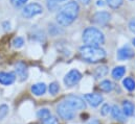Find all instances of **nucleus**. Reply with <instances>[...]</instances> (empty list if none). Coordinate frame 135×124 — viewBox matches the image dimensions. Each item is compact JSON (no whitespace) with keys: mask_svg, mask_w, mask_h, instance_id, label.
<instances>
[{"mask_svg":"<svg viewBox=\"0 0 135 124\" xmlns=\"http://www.w3.org/2000/svg\"><path fill=\"white\" fill-rule=\"evenodd\" d=\"M79 5L75 1H70L63 5L57 15V21L62 26L70 25L78 17Z\"/></svg>","mask_w":135,"mask_h":124,"instance_id":"nucleus-1","label":"nucleus"},{"mask_svg":"<svg viewBox=\"0 0 135 124\" xmlns=\"http://www.w3.org/2000/svg\"><path fill=\"white\" fill-rule=\"evenodd\" d=\"M63 1H65V0H47V7L49 11H55L58 7L59 3L63 2Z\"/></svg>","mask_w":135,"mask_h":124,"instance_id":"nucleus-21","label":"nucleus"},{"mask_svg":"<svg viewBox=\"0 0 135 124\" xmlns=\"http://www.w3.org/2000/svg\"><path fill=\"white\" fill-rule=\"evenodd\" d=\"M111 114H112L113 119L118 120V121H122V122H124V121H125V116H124L123 112L118 109V106H117V105H114V106L112 107Z\"/></svg>","mask_w":135,"mask_h":124,"instance_id":"nucleus-15","label":"nucleus"},{"mask_svg":"<svg viewBox=\"0 0 135 124\" xmlns=\"http://www.w3.org/2000/svg\"><path fill=\"white\" fill-rule=\"evenodd\" d=\"M15 70L17 73V76L20 80H25L27 78V66L22 62H19L16 64Z\"/></svg>","mask_w":135,"mask_h":124,"instance_id":"nucleus-9","label":"nucleus"},{"mask_svg":"<svg viewBox=\"0 0 135 124\" xmlns=\"http://www.w3.org/2000/svg\"><path fill=\"white\" fill-rule=\"evenodd\" d=\"M134 56V51L130 48V47H123L118 50L117 52V59L120 60V61H124V60H129L131 58Z\"/></svg>","mask_w":135,"mask_h":124,"instance_id":"nucleus-11","label":"nucleus"},{"mask_svg":"<svg viewBox=\"0 0 135 124\" xmlns=\"http://www.w3.org/2000/svg\"><path fill=\"white\" fill-rule=\"evenodd\" d=\"M16 75L13 72H0V84L3 86H11L15 82Z\"/></svg>","mask_w":135,"mask_h":124,"instance_id":"nucleus-8","label":"nucleus"},{"mask_svg":"<svg viewBox=\"0 0 135 124\" xmlns=\"http://www.w3.org/2000/svg\"><path fill=\"white\" fill-rule=\"evenodd\" d=\"M80 1H81L83 4H88V3L90 2V0H80Z\"/></svg>","mask_w":135,"mask_h":124,"instance_id":"nucleus-31","label":"nucleus"},{"mask_svg":"<svg viewBox=\"0 0 135 124\" xmlns=\"http://www.w3.org/2000/svg\"><path fill=\"white\" fill-rule=\"evenodd\" d=\"M126 73V68L123 67V66H119V67H115L112 71V76L113 78L115 79H120Z\"/></svg>","mask_w":135,"mask_h":124,"instance_id":"nucleus-16","label":"nucleus"},{"mask_svg":"<svg viewBox=\"0 0 135 124\" xmlns=\"http://www.w3.org/2000/svg\"><path fill=\"white\" fill-rule=\"evenodd\" d=\"M37 117H38L40 120L45 121V120H47V119H48L49 117H51V116H50V112H49L48 109H41V110L38 111Z\"/></svg>","mask_w":135,"mask_h":124,"instance_id":"nucleus-17","label":"nucleus"},{"mask_svg":"<svg viewBox=\"0 0 135 124\" xmlns=\"http://www.w3.org/2000/svg\"><path fill=\"white\" fill-rule=\"evenodd\" d=\"M42 12H43V7L39 3H30L22 9V15L25 18L31 19L37 15L42 14Z\"/></svg>","mask_w":135,"mask_h":124,"instance_id":"nucleus-5","label":"nucleus"},{"mask_svg":"<svg viewBox=\"0 0 135 124\" xmlns=\"http://www.w3.org/2000/svg\"><path fill=\"white\" fill-rule=\"evenodd\" d=\"M107 2L112 8H117L123 4V0H107Z\"/></svg>","mask_w":135,"mask_h":124,"instance_id":"nucleus-23","label":"nucleus"},{"mask_svg":"<svg viewBox=\"0 0 135 124\" xmlns=\"http://www.w3.org/2000/svg\"><path fill=\"white\" fill-rule=\"evenodd\" d=\"M98 5H103V1H102V0H99V1H98Z\"/></svg>","mask_w":135,"mask_h":124,"instance_id":"nucleus-33","label":"nucleus"},{"mask_svg":"<svg viewBox=\"0 0 135 124\" xmlns=\"http://www.w3.org/2000/svg\"><path fill=\"white\" fill-rule=\"evenodd\" d=\"M92 20L94 23H97L99 25H104L110 20V15L107 12H99L93 16Z\"/></svg>","mask_w":135,"mask_h":124,"instance_id":"nucleus-10","label":"nucleus"},{"mask_svg":"<svg viewBox=\"0 0 135 124\" xmlns=\"http://www.w3.org/2000/svg\"><path fill=\"white\" fill-rule=\"evenodd\" d=\"M43 124H58V120L55 117H49L47 120L43 121Z\"/></svg>","mask_w":135,"mask_h":124,"instance_id":"nucleus-28","label":"nucleus"},{"mask_svg":"<svg viewBox=\"0 0 135 124\" xmlns=\"http://www.w3.org/2000/svg\"><path fill=\"white\" fill-rule=\"evenodd\" d=\"M58 92H59V85L57 82H51L49 85V93L56 95Z\"/></svg>","mask_w":135,"mask_h":124,"instance_id":"nucleus-25","label":"nucleus"},{"mask_svg":"<svg viewBox=\"0 0 135 124\" xmlns=\"http://www.w3.org/2000/svg\"><path fill=\"white\" fill-rule=\"evenodd\" d=\"M57 111H58V114L60 115L61 118L65 119V120H72L75 116V112L71 106H69L65 101H62L58 107H57Z\"/></svg>","mask_w":135,"mask_h":124,"instance_id":"nucleus-4","label":"nucleus"},{"mask_svg":"<svg viewBox=\"0 0 135 124\" xmlns=\"http://www.w3.org/2000/svg\"><path fill=\"white\" fill-rule=\"evenodd\" d=\"M83 41L89 46H98L104 43L105 38H104V34L99 29L89 27L85 29L83 33Z\"/></svg>","mask_w":135,"mask_h":124,"instance_id":"nucleus-3","label":"nucleus"},{"mask_svg":"<svg viewBox=\"0 0 135 124\" xmlns=\"http://www.w3.org/2000/svg\"><path fill=\"white\" fill-rule=\"evenodd\" d=\"M114 88V85L110 80H103L100 85V89L104 92H110Z\"/></svg>","mask_w":135,"mask_h":124,"instance_id":"nucleus-18","label":"nucleus"},{"mask_svg":"<svg viewBox=\"0 0 135 124\" xmlns=\"http://www.w3.org/2000/svg\"><path fill=\"white\" fill-rule=\"evenodd\" d=\"M134 104L131 101H124L123 103V112L126 116H132L134 113Z\"/></svg>","mask_w":135,"mask_h":124,"instance_id":"nucleus-14","label":"nucleus"},{"mask_svg":"<svg viewBox=\"0 0 135 124\" xmlns=\"http://www.w3.org/2000/svg\"><path fill=\"white\" fill-rule=\"evenodd\" d=\"M129 28H130V30L132 31V32L135 33V18L130 21V23H129Z\"/></svg>","mask_w":135,"mask_h":124,"instance_id":"nucleus-29","label":"nucleus"},{"mask_svg":"<svg viewBox=\"0 0 135 124\" xmlns=\"http://www.w3.org/2000/svg\"><path fill=\"white\" fill-rule=\"evenodd\" d=\"M26 2H27V0H11L12 5L15 7H20V6L24 5Z\"/></svg>","mask_w":135,"mask_h":124,"instance_id":"nucleus-26","label":"nucleus"},{"mask_svg":"<svg viewBox=\"0 0 135 124\" xmlns=\"http://www.w3.org/2000/svg\"><path fill=\"white\" fill-rule=\"evenodd\" d=\"M80 52L82 58L89 63H98L106 56L105 50L98 46H83L81 47Z\"/></svg>","mask_w":135,"mask_h":124,"instance_id":"nucleus-2","label":"nucleus"},{"mask_svg":"<svg viewBox=\"0 0 135 124\" xmlns=\"http://www.w3.org/2000/svg\"><path fill=\"white\" fill-rule=\"evenodd\" d=\"M81 78H82V74L78 70L73 69V70L69 71L66 74V76L64 77V84L67 87H72L75 84H78L81 80Z\"/></svg>","mask_w":135,"mask_h":124,"instance_id":"nucleus-7","label":"nucleus"},{"mask_svg":"<svg viewBox=\"0 0 135 124\" xmlns=\"http://www.w3.org/2000/svg\"><path fill=\"white\" fill-rule=\"evenodd\" d=\"M2 25H3V28H4V30H9V29H11V23H9L8 21H5V22H3V23H2Z\"/></svg>","mask_w":135,"mask_h":124,"instance_id":"nucleus-30","label":"nucleus"},{"mask_svg":"<svg viewBox=\"0 0 135 124\" xmlns=\"http://www.w3.org/2000/svg\"><path fill=\"white\" fill-rule=\"evenodd\" d=\"M64 101L67 103L69 106H71L74 111L84 110L86 107V104H85L84 100L82 98L78 97V96H74V95H69V96H67Z\"/></svg>","mask_w":135,"mask_h":124,"instance_id":"nucleus-6","label":"nucleus"},{"mask_svg":"<svg viewBox=\"0 0 135 124\" xmlns=\"http://www.w3.org/2000/svg\"><path fill=\"white\" fill-rule=\"evenodd\" d=\"M8 113V106L6 104H1L0 105V120H2Z\"/></svg>","mask_w":135,"mask_h":124,"instance_id":"nucleus-24","label":"nucleus"},{"mask_svg":"<svg viewBox=\"0 0 135 124\" xmlns=\"http://www.w3.org/2000/svg\"><path fill=\"white\" fill-rule=\"evenodd\" d=\"M12 44H13V46L15 48H21L23 46V44H24V40L21 37H17V38H15L13 40V43Z\"/></svg>","mask_w":135,"mask_h":124,"instance_id":"nucleus-22","label":"nucleus"},{"mask_svg":"<svg viewBox=\"0 0 135 124\" xmlns=\"http://www.w3.org/2000/svg\"><path fill=\"white\" fill-rule=\"evenodd\" d=\"M133 44H134V45H135V39H134V40H133Z\"/></svg>","mask_w":135,"mask_h":124,"instance_id":"nucleus-34","label":"nucleus"},{"mask_svg":"<svg viewBox=\"0 0 135 124\" xmlns=\"http://www.w3.org/2000/svg\"><path fill=\"white\" fill-rule=\"evenodd\" d=\"M110 110H111V107H110V105H109V104H104V105L102 106L101 114L103 115V116H107V115L109 114Z\"/></svg>","mask_w":135,"mask_h":124,"instance_id":"nucleus-27","label":"nucleus"},{"mask_svg":"<svg viewBox=\"0 0 135 124\" xmlns=\"http://www.w3.org/2000/svg\"><path fill=\"white\" fill-rule=\"evenodd\" d=\"M88 124H100V122L98 120H93V121H90Z\"/></svg>","mask_w":135,"mask_h":124,"instance_id":"nucleus-32","label":"nucleus"},{"mask_svg":"<svg viewBox=\"0 0 135 124\" xmlns=\"http://www.w3.org/2000/svg\"><path fill=\"white\" fill-rule=\"evenodd\" d=\"M123 85H124V87H125L128 91H133V90H135V81L131 77L125 78L124 81H123Z\"/></svg>","mask_w":135,"mask_h":124,"instance_id":"nucleus-19","label":"nucleus"},{"mask_svg":"<svg viewBox=\"0 0 135 124\" xmlns=\"http://www.w3.org/2000/svg\"><path fill=\"white\" fill-rule=\"evenodd\" d=\"M107 72H108L107 66H101V67H99V68L95 70V77H97V78L103 77V76H105V75L107 74Z\"/></svg>","mask_w":135,"mask_h":124,"instance_id":"nucleus-20","label":"nucleus"},{"mask_svg":"<svg viewBox=\"0 0 135 124\" xmlns=\"http://www.w3.org/2000/svg\"><path fill=\"white\" fill-rule=\"evenodd\" d=\"M85 99L86 101L91 105V106H98L99 104H101L103 101V97L100 94H86L85 95Z\"/></svg>","mask_w":135,"mask_h":124,"instance_id":"nucleus-12","label":"nucleus"},{"mask_svg":"<svg viewBox=\"0 0 135 124\" xmlns=\"http://www.w3.org/2000/svg\"><path fill=\"white\" fill-rule=\"evenodd\" d=\"M32 92H33V94H35L36 96L44 95L45 92H46V85L43 84V82H39V84L33 85V87H32Z\"/></svg>","mask_w":135,"mask_h":124,"instance_id":"nucleus-13","label":"nucleus"}]
</instances>
